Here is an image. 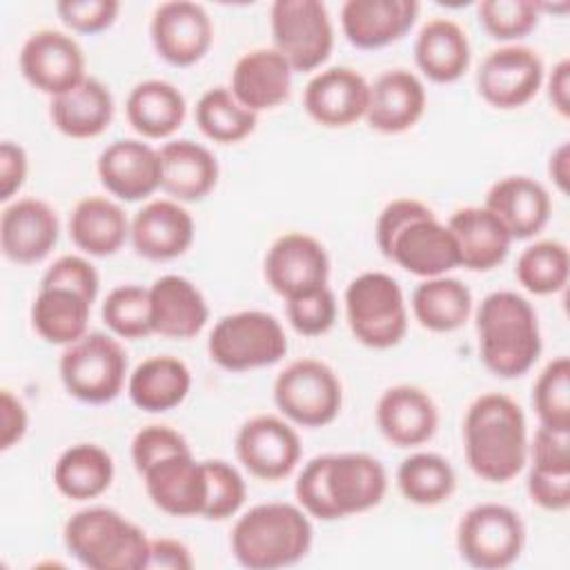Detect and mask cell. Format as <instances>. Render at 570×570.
<instances>
[{
    "mask_svg": "<svg viewBox=\"0 0 570 570\" xmlns=\"http://www.w3.org/2000/svg\"><path fill=\"white\" fill-rule=\"evenodd\" d=\"M387 492L383 463L365 452L309 459L294 483L298 505L314 519L336 521L376 508Z\"/></svg>",
    "mask_w": 570,
    "mask_h": 570,
    "instance_id": "obj_1",
    "label": "cell"
},
{
    "mask_svg": "<svg viewBox=\"0 0 570 570\" xmlns=\"http://www.w3.org/2000/svg\"><path fill=\"white\" fill-rule=\"evenodd\" d=\"M468 468L488 483L512 481L528 461V425L521 405L501 392L476 396L463 419Z\"/></svg>",
    "mask_w": 570,
    "mask_h": 570,
    "instance_id": "obj_2",
    "label": "cell"
},
{
    "mask_svg": "<svg viewBox=\"0 0 570 570\" xmlns=\"http://www.w3.org/2000/svg\"><path fill=\"white\" fill-rule=\"evenodd\" d=\"M374 236L385 258L419 278L445 276L459 267L452 232L416 198L390 200L376 218Z\"/></svg>",
    "mask_w": 570,
    "mask_h": 570,
    "instance_id": "obj_3",
    "label": "cell"
},
{
    "mask_svg": "<svg viewBox=\"0 0 570 570\" xmlns=\"http://www.w3.org/2000/svg\"><path fill=\"white\" fill-rule=\"evenodd\" d=\"M479 358L499 379L530 372L541 354L539 316L532 303L512 292H490L476 307Z\"/></svg>",
    "mask_w": 570,
    "mask_h": 570,
    "instance_id": "obj_4",
    "label": "cell"
},
{
    "mask_svg": "<svg viewBox=\"0 0 570 570\" xmlns=\"http://www.w3.org/2000/svg\"><path fill=\"white\" fill-rule=\"evenodd\" d=\"M312 539V521L301 505L269 501L236 519L229 546L243 568L278 570L298 563L309 552Z\"/></svg>",
    "mask_w": 570,
    "mask_h": 570,
    "instance_id": "obj_5",
    "label": "cell"
},
{
    "mask_svg": "<svg viewBox=\"0 0 570 570\" xmlns=\"http://www.w3.org/2000/svg\"><path fill=\"white\" fill-rule=\"evenodd\" d=\"M71 557L89 570H145L149 537L114 508L91 505L73 512L62 530Z\"/></svg>",
    "mask_w": 570,
    "mask_h": 570,
    "instance_id": "obj_6",
    "label": "cell"
},
{
    "mask_svg": "<svg viewBox=\"0 0 570 570\" xmlns=\"http://www.w3.org/2000/svg\"><path fill=\"white\" fill-rule=\"evenodd\" d=\"M345 318L358 343L372 350L399 345L407 332L401 285L385 272H363L345 289Z\"/></svg>",
    "mask_w": 570,
    "mask_h": 570,
    "instance_id": "obj_7",
    "label": "cell"
},
{
    "mask_svg": "<svg viewBox=\"0 0 570 570\" xmlns=\"http://www.w3.org/2000/svg\"><path fill=\"white\" fill-rule=\"evenodd\" d=\"M209 358L229 372H247L278 363L287 354L281 321L263 309H240L216 321L207 338Z\"/></svg>",
    "mask_w": 570,
    "mask_h": 570,
    "instance_id": "obj_8",
    "label": "cell"
},
{
    "mask_svg": "<svg viewBox=\"0 0 570 570\" xmlns=\"http://www.w3.org/2000/svg\"><path fill=\"white\" fill-rule=\"evenodd\" d=\"M58 370L65 390L73 399L102 405L122 392L127 379V352L111 334L87 332L65 347Z\"/></svg>",
    "mask_w": 570,
    "mask_h": 570,
    "instance_id": "obj_9",
    "label": "cell"
},
{
    "mask_svg": "<svg viewBox=\"0 0 570 570\" xmlns=\"http://www.w3.org/2000/svg\"><path fill=\"white\" fill-rule=\"evenodd\" d=\"M525 546V528L517 510L503 503H476L456 525L461 559L479 570L512 566Z\"/></svg>",
    "mask_w": 570,
    "mask_h": 570,
    "instance_id": "obj_10",
    "label": "cell"
},
{
    "mask_svg": "<svg viewBox=\"0 0 570 570\" xmlns=\"http://www.w3.org/2000/svg\"><path fill=\"white\" fill-rule=\"evenodd\" d=\"M272 392L281 414L301 428L330 425L343 405L338 376L318 358H298L285 365Z\"/></svg>",
    "mask_w": 570,
    "mask_h": 570,
    "instance_id": "obj_11",
    "label": "cell"
},
{
    "mask_svg": "<svg viewBox=\"0 0 570 570\" xmlns=\"http://www.w3.org/2000/svg\"><path fill=\"white\" fill-rule=\"evenodd\" d=\"M269 29L274 49L294 71H314L332 53L334 27L321 0H276Z\"/></svg>",
    "mask_w": 570,
    "mask_h": 570,
    "instance_id": "obj_12",
    "label": "cell"
},
{
    "mask_svg": "<svg viewBox=\"0 0 570 570\" xmlns=\"http://www.w3.org/2000/svg\"><path fill=\"white\" fill-rule=\"evenodd\" d=\"M543 73V60L534 49L505 45L483 58L476 71V91L490 107L519 109L539 94Z\"/></svg>",
    "mask_w": 570,
    "mask_h": 570,
    "instance_id": "obj_13",
    "label": "cell"
},
{
    "mask_svg": "<svg viewBox=\"0 0 570 570\" xmlns=\"http://www.w3.org/2000/svg\"><path fill=\"white\" fill-rule=\"evenodd\" d=\"M263 272L267 285L287 301L327 285L330 256L312 234L287 232L269 245Z\"/></svg>",
    "mask_w": 570,
    "mask_h": 570,
    "instance_id": "obj_14",
    "label": "cell"
},
{
    "mask_svg": "<svg viewBox=\"0 0 570 570\" xmlns=\"http://www.w3.org/2000/svg\"><path fill=\"white\" fill-rule=\"evenodd\" d=\"M20 71L33 89L56 98L87 78V60L76 38L58 29H40L20 49Z\"/></svg>",
    "mask_w": 570,
    "mask_h": 570,
    "instance_id": "obj_15",
    "label": "cell"
},
{
    "mask_svg": "<svg viewBox=\"0 0 570 570\" xmlns=\"http://www.w3.org/2000/svg\"><path fill=\"white\" fill-rule=\"evenodd\" d=\"M234 448L243 468L263 481H278L292 474L303 452L296 430L274 414H258L245 421Z\"/></svg>",
    "mask_w": 570,
    "mask_h": 570,
    "instance_id": "obj_16",
    "label": "cell"
},
{
    "mask_svg": "<svg viewBox=\"0 0 570 570\" xmlns=\"http://www.w3.org/2000/svg\"><path fill=\"white\" fill-rule=\"evenodd\" d=\"M156 53L174 67H191L205 58L214 40L207 11L189 0H171L156 7L149 24Z\"/></svg>",
    "mask_w": 570,
    "mask_h": 570,
    "instance_id": "obj_17",
    "label": "cell"
},
{
    "mask_svg": "<svg viewBox=\"0 0 570 570\" xmlns=\"http://www.w3.org/2000/svg\"><path fill=\"white\" fill-rule=\"evenodd\" d=\"M370 82L352 67H327L309 78L303 91L307 116L327 129H343L365 118Z\"/></svg>",
    "mask_w": 570,
    "mask_h": 570,
    "instance_id": "obj_18",
    "label": "cell"
},
{
    "mask_svg": "<svg viewBox=\"0 0 570 570\" xmlns=\"http://www.w3.org/2000/svg\"><path fill=\"white\" fill-rule=\"evenodd\" d=\"M98 178L102 187L120 200H145L163 183L160 151L138 138L109 142L98 156Z\"/></svg>",
    "mask_w": 570,
    "mask_h": 570,
    "instance_id": "obj_19",
    "label": "cell"
},
{
    "mask_svg": "<svg viewBox=\"0 0 570 570\" xmlns=\"http://www.w3.org/2000/svg\"><path fill=\"white\" fill-rule=\"evenodd\" d=\"M58 236V214L40 198H16L0 214V249L13 263L42 261L56 247Z\"/></svg>",
    "mask_w": 570,
    "mask_h": 570,
    "instance_id": "obj_20",
    "label": "cell"
},
{
    "mask_svg": "<svg viewBox=\"0 0 570 570\" xmlns=\"http://www.w3.org/2000/svg\"><path fill=\"white\" fill-rule=\"evenodd\" d=\"M196 225L191 214L174 198H156L142 205L129 225V240L147 261H171L194 243Z\"/></svg>",
    "mask_w": 570,
    "mask_h": 570,
    "instance_id": "obj_21",
    "label": "cell"
},
{
    "mask_svg": "<svg viewBox=\"0 0 570 570\" xmlns=\"http://www.w3.org/2000/svg\"><path fill=\"white\" fill-rule=\"evenodd\" d=\"M151 503L169 517H200L207 501V476L203 461L191 452L171 454L142 474Z\"/></svg>",
    "mask_w": 570,
    "mask_h": 570,
    "instance_id": "obj_22",
    "label": "cell"
},
{
    "mask_svg": "<svg viewBox=\"0 0 570 570\" xmlns=\"http://www.w3.org/2000/svg\"><path fill=\"white\" fill-rule=\"evenodd\" d=\"M376 425L396 448L428 443L439 428V407L432 396L416 385H392L376 403Z\"/></svg>",
    "mask_w": 570,
    "mask_h": 570,
    "instance_id": "obj_23",
    "label": "cell"
},
{
    "mask_svg": "<svg viewBox=\"0 0 570 570\" xmlns=\"http://www.w3.org/2000/svg\"><path fill=\"white\" fill-rule=\"evenodd\" d=\"M292 73L294 69L274 47H258L236 60L229 91L243 107L258 114L274 109L289 98Z\"/></svg>",
    "mask_w": 570,
    "mask_h": 570,
    "instance_id": "obj_24",
    "label": "cell"
},
{
    "mask_svg": "<svg viewBox=\"0 0 570 570\" xmlns=\"http://www.w3.org/2000/svg\"><path fill=\"white\" fill-rule=\"evenodd\" d=\"M428 94L421 78L407 69H387L370 85L365 120L374 131L403 134L425 114Z\"/></svg>",
    "mask_w": 570,
    "mask_h": 570,
    "instance_id": "obj_25",
    "label": "cell"
},
{
    "mask_svg": "<svg viewBox=\"0 0 570 570\" xmlns=\"http://www.w3.org/2000/svg\"><path fill=\"white\" fill-rule=\"evenodd\" d=\"M419 9L416 0H347L341 7V27L350 45L381 49L412 29Z\"/></svg>",
    "mask_w": 570,
    "mask_h": 570,
    "instance_id": "obj_26",
    "label": "cell"
},
{
    "mask_svg": "<svg viewBox=\"0 0 570 570\" xmlns=\"http://www.w3.org/2000/svg\"><path fill=\"white\" fill-rule=\"evenodd\" d=\"M483 207L505 225L512 240L537 236L548 225L552 212L548 189L530 176L499 178L488 189Z\"/></svg>",
    "mask_w": 570,
    "mask_h": 570,
    "instance_id": "obj_27",
    "label": "cell"
},
{
    "mask_svg": "<svg viewBox=\"0 0 570 570\" xmlns=\"http://www.w3.org/2000/svg\"><path fill=\"white\" fill-rule=\"evenodd\" d=\"M154 334L167 338H194L209 318L203 292L185 276L165 274L149 285Z\"/></svg>",
    "mask_w": 570,
    "mask_h": 570,
    "instance_id": "obj_28",
    "label": "cell"
},
{
    "mask_svg": "<svg viewBox=\"0 0 570 570\" xmlns=\"http://www.w3.org/2000/svg\"><path fill=\"white\" fill-rule=\"evenodd\" d=\"M445 225L456 240L461 267L470 272H490L505 261L512 236L488 207H461Z\"/></svg>",
    "mask_w": 570,
    "mask_h": 570,
    "instance_id": "obj_29",
    "label": "cell"
},
{
    "mask_svg": "<svg viewBox=\"0 0 570 570\" xmlns=\"http://www.w3.org/2000/svg\"><path fill=\"white\" fill-rule=\"evenodd\" d=\"M114 96L105 82L87 76L69 91L51 98L49 118L67 138H96L114 120Z\"/></svg>",
    "mask_w": 570,
    "mask_h": 570,
    "instance_id": "obj_30",
    "label": "cell"
},
{
    "mask_svg": "<svg viewBox=\"0 0 570 570\" xmlns=\"http://www.w3.org/2000/svg\"><path fill=\"white\" fill-rule=\"evenodd\" d=\"M163 183L160 189L178 203L203 200L218 183V160L200 142L178 138L165 142L160 149Z\"/></svg>",
    "mask_w": 570,
    "mask_h": 570,
    "instance_id": "obj_31",
    "label": "cell"
},
{
    "mask_svg": "<svg viewBox=\"0 0 570 570\" xmlns=\"http://www.w3.org/2000/svg\"><path fill=\"white\" fill-rule=\"evenodd\" d=\"M125 209L107 196H85L69 214V238L87 256L105 258L116 254L129 238Z\"/></svg>",
    "mask_w": 570,
    "mask_h": 570,
    "instance_id": "obj_32",
    "label": "cell"
},
{
    "mask_svg": "<svg viewBox=\"0 0 570 570\" xmlns=\"http://www.w3.org/2000/svg\"><path fill=\"white\" fill-rule=\"evenodd\" d=\"M416 67L432 82L459 80L470 67V40L465 29L450 18L428 20L414 40Z\"/></svg>",
    "mask_w": 570,
    "mask_h": 570,
    "instance_id": "obj_33",
    "label": "cell"
},
{
    "mask_svg": "<svg viewBox=\"0 0 570 570\" xmlns=\"http://www.w3.org/2000/svg\"><path fill=\"white\" fill-rule=\"evenodd\" d=\"M191 390L189 367L169 354L149 356L134 367L127 379V394L142 412H169L178 407Z\"/></svg>",
    "mask_w": 570,
    "mask_h": 570,
    "instance_id": "obj_34",
    "label": "cell"
},
{
    "mask_svg": "<svg viewBox=\"0 0 570 570\" xmlns=\"http://www.w3.org/2000/svg\"><path fill=\"white\" fill-rule=\"evenodd\" d=\"M125 114L136 134L147 140H163L180 129L187 102L176 85L151 78L138 82L129 91Z\"/></svg>",
    "mask_w": 570,
    "mask_h": 570,
    "instance_id": "obj_35",
    "label": "cell"
},
{
    "mask_svg": "<svg viewBox=\"0 0 570 570\" xmlns=\"http://www.w3.org/2000/svg\"><path fill=\"white\" fill-rule=\"evenodd\" d=\"M91 305L76 289L40 285L31 305V325L42 341L67 347L87 334Z\"/></svg>",
    "mask_w": 570,
    "mask_h": 570,
    "instance_id": "obj_36",
    "label": "cell"
},
{
    "mask_svg": "<svg viewBox=\"0 0 570 570\" xmlns=\"http://www.w3.org/2000/svg\"><path fill=\"white\" fill-rule=\"evenodd\" d=\"M472 292L452 276L423 278L412 292V314L421 327L439 334L461 330L472 314Z\"/></svg>",
    "mask_w": 570,
    "mask_h": 570,
    "instance_id": "obj_37",
    "label": "cell"
},
{
    "mask_svg": "<svg viewBox=\"0 0 570 570\" xmlns=\"http://www.w3.org/2000/svg\"><path fill=\"white\" fill-rule=\"evenodd\" d=\"M53 485L71 501H89L105 494L114 481V459L96 443H76L53 463Z\"/></svg>",
    "mask_w": 570,
    "mask_h": 570,
    "instance_id": "obj_38",
    "label": "cell"
},
{
    "mask_svg": "<svg viewBox=\"0 0 570 570\" xmlns=\"http://www.w3.org/2000/svg\"><path fill=\"white\" fill-rule=\"evenodd\" d=\"M396 485L405 501L414 505H439L456 490L452 463L436 452H414L396 470Z\"/></svg>",
    "mask_w": 570,
    "mask_h": 570,
    "instance_id": "obj_39",
    "label": "cell"
},
{
    "mask_svg": "<svg viewBox=\"0 0 570 570\" xmlns=\"http://www.w3.org/2000/svg\"><path fill=\"white\" fill-rule=\"evenodd\" d=\"M196 125L214 142L234 145L245 140L258 122V114L243 107L229 87H212L196 102Z\"/></svg>",
    "mask_w": 570,
    "mask_h": 570,
    "instance_id": "obj_40",
    "label": "cell"
},
{
    "mask_svg": "<svg viewBox=\"0 0 570 570\" xmlns=\"http://www.w3.org/2000/svg\"><path fill=\"white\" fill-rule=\"evenodd\" d=\"M570 254L561 240H537L528 245L514 265V276L523 289L537 296L557 294L566 287Z\"/></svg>",
    "mask_w": 570,
    "mask_h": 570,
    "instance_id": "obj_41",
    "label": "cell"
},
{
    "mask_svg": "<svg viewBox=\"0 0 570 570\" xmlns=\"http://www.w3.org/2000/svg\"><path fill=\"white\" fill-rule=\"evenodd\" d=\"M102 321L107 330L118 338H145L154 334L149 287L118 285L102 301Z\"/></svg>",
    "mask_w": 570,
    "mask_h": 570,
    "instance_id": "obj_42",
    "label": "cell"
},
{
    "mask_svg": "<svg viewBox=\"0 0 570 570\" xmlns=\"http://www.w3.org/2000/svg\"><path fill=\"white\" fill-rule=\"evenodd\" d=\"M532 407L539 425L552 430H570V361L552 358L537 376L532 387Z\"/></svg>",
    "mask_w": 570,
    "mask_h": 570,
    "instance_id": "obj_43",
    "label": "cell"
},
{
    "mask_svg": "<svg viewBox=\"0 0 570 570\" xmlns=\"http://www.w3.org/2000/svg\"><path fill=\"white\" fill-rule=\"evenodd\" d=\"M476 16L485 33L501 42L525 38L539 22V4L532 0H483Z\"/></svg>",
    "mask_w": 570,
    "mask_h": 570,
    "instance_id": "obj_44",
    "label": "cell"
},
{
    "mask_svg": "<svg viewBox=\"0 0 570 570\" xmlns=\"http://www.w3.org/2000/svg\"><path fill=\"white\" fill-rule=\"evenodd\" d=\"M203 465L207 476V501L200 517L209 521H225L234 517L247 499L245 479L223 459H207Z\"/></svg>",
    "mask_w": 570,
    "mask_h": 570,
    "instance_id": "obj_45",
    "label": "cell"
},
{
    "mask_svg": "<svg viewBox=\"0 0 570 570\" xmlns=\"http://www.w3.org/2000/svg\"><path fill=\"white\" fill-rule=\"evenodd\" d=\"M336 296L327 285L285 301L287 321L303 336H321L330 332L336 321Z\"/></svg>",
    "mask_w": 570,
    "mask_h": 570,
    "instance_id": "obj_46",
    "label": "cell"
},
{
    "mask_svg": "<svg viewBox=\"0 0 570 570\" xmlns=\"http://www.w3.org/2000/svg\"><path fill=\"white\" fill-rule=\"evenodd\" d=\"M185 452H191L187 439L169 425H160V423L145 425L131 439V461L138 474H142L147 468H151L154 463L171 454H185Z\"/></svg>",
    "mask_w": 570,
    "mask_h": 570,
    "instance_id": "obj_47",
    "label": "cell"
},
{
    "mask_svg": "<svg viewBox=\"0 0 570 570\" xmlns=\"http://www.w3.org/2000/svg\"><path fill=\"white\" fill-rule=\"evenodd\" d=\"M60 20L78 33H100L109 29L120 11L118 0H60L56 2Z\"/></svg>",
    "mask_w": 570,
    "mask_h": 570,
    "instance_id": "obj_48",
    "label": "cell"
},
{
    "mask_svg": "<svg viewBox=\"0 0 570 570\" xmlns=\"http://www.w3.org/2000/svg\"><path fill=\"white\" fill-rule=\"evenodd\" d=\"M40 285L69 287V289H76L78 294H82L85 298H89L94 303L96 296H98V289H100V278H98L96 267L85 256L65 254L47 267V272L42 274Z\"/></svg>",
    "mask_w": 570,
    "mask_h": 570,
    "instance_id": "obj_49",
    "label": "cell"
},
{
    "mask_svg": "<svg viewBox=\"0 0 570 570\" xmlns=\"http://www.w3.org/2000/svg\"><path fill=\"white\" fill-rule=\"evenodd\" d=\"M528 454L534 470L543 472H570V430H552L539 425Z\"/></svg>",
    "mask_w": 570,
    "mask_h": 570,
    "instance_id": "obj_50",
    "label": "cell"
},
{
    "mask_svg": "<svg viewBox=\"0 0 570 570\" xmlns=\"http://www.w3.org/2000/svg\"><path fill=\"white\" fill-rule=\"evenodd\" d=\"M528 494L532 503L550 512L570 508V472H543L530 468Z\"/></svg>",
    "mask_w": 570,
    "mask_h": 570,
    "instance_id": "obj_51",
    "label": "cell"
},
{
    "mask_svg": "<svg viewBox=\"0 0 570 570\" xmlns=\"http://www.w3.org/2000/svg\"><path fill=\"white\" fill-rule=\"evenodd\" d=\"M29 171L27 151L11 140L0 145V200H11L24 185Z\"/></svg>",
    "mask_w": 570,
    "mask_h": 570,
    "instance_id": "obj_52",
    "label": "cell"
},
{
    "mask_svg": "<svg viewBox=\"0 0 570 570\" xmlns=\"http://www.w3.org/2000/svg\"><path fill=\"white\" fill-rule=\"evenodd\" d=\"M29 428V414L24 403L11 392H0V450H11L22 441Z\"/></svg>",
    "mask_w": 570,
    "mask_h": 570,
    "instance_id": "obj_53",
    "label": "cell"
},
{
    "mask_svg": "<svg viewBox=\"0 0 570 570\" xmlns=\"http://www.w3.org/2000/svg\"><path fill=\"white\" fill-rule=\"evenodd\" d=\"M156 570H191L194 568V557L191 550L171 537H158L149 541V559L147 568Z\"/></svg>",
    "mask_w": 570,
    "mask_h": 570,
    "instance_id": "obj_54",
    "label": "cell"
},
{
    "mask_svg": "<svg viewBox=\"0 0 570 570\" xmlns=\"http://www.w3.org/2000/svg\"><path fill=\"white\" fill-rule=\"evenodd\" d=\"M548 100L552 109L568 118L570 116V60L561 58L548 78Z\"/></svg>",
    "mask_w": 570,
    "mask_h": 570,
    "instance_id": "obj_55",
    "label": "cell"
},
{
    "mask_svg": "<svg viewBox=\"0 0 570 570\" xmlns=\"http://www.w3.org/2000/svg\"><path fill=\"white\" fill-rule=\"evenodd\" d=\"M548 174L561 194L568 191L570 183V145L561 142L548 158Z\"/></svg>",
    "mask_w": 570,
    "mask_h": 570,
    "instance_id": "obj_56",
    "label": "cell"
}]
</instances>
